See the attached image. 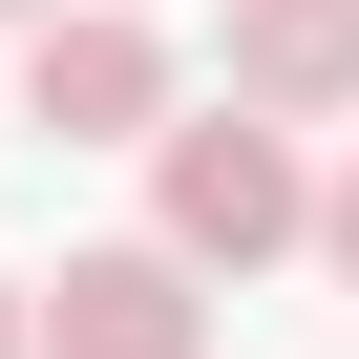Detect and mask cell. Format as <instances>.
<instances>
[{
  "label": "cell",
  "mask_w": 359,
  "mask_h": 359,
  "mask_svg": "<svg viewBox=\"0 0 359 359\" xmlns=\"http://www.w3.org/2000/svg\"><path fill=\"white\" fill-rule=\"evenodd\" d=\"M148 254H191V275L317 254V169H296V127H254V106H169V148H148Z\"/></svg>",
  "instance_id": "cell-1"
},
{
  "label": "cell",
  "mask_w": 359,
  "mask_h": 359,
  "mask_svg": "<svg viewBox=\"0 0 359 359\" xmlns=\"http://www.w3.org/2000/svg\"><path fill=\"white\" fill-rule=\"evenodd\" d=\"M22 127H43V148H169V22L64 0V22L22 43Z\"/></svg>",
  "instance_id": "cell-2"
},
{
  "label": "cell",
  "mask_w": 359,
  "mask_h": 359,
  "mask_svg": "<svg viewBox=\"0 0 359 359\" xmlns=\"http://www.w3.org/2000/svg\"><path fill=\"white\" fill-rule=\"evenodd\" d=\"M43 359H212V296H191V254H148V233L64 254V275H43Z\"/></svg>",
  "instance_id": "cell-3"
},
{
  "label": "cell",
  "mask_w": 359,
  "mask_h": 359,
  "mask_svg": "<svg viewBox=\"0 0 359 359\" xmlns=\"http://www.w3.org/2000/svg\"><path fill=\"white\" fill-rule=\"evenodd\" d=\"M212 64L254 127H359V0H212Z\"/></svg>",
  "instance_id": "cell-4"
},
{
  "label": "cell",
  "mask_w": 359,
  "mask_h": 359,
  "mask_svg": "<svg viewBox=\"0 0 359 359\" xmlns=\"http://www.w3.org/2000/svg\"><path fill=\"white\" fill-rule=\"evenodd\" d=\"M317 275H338V296H359V148H338V169H317Z\"/></svg>",
  "instance_id": "cell-5"
},
{
  "label": "cell",
  "mask_w": 359,
  "mask_h": 359,
  "mask_svg": "<svg viewBox=\"0 0 359 359\" xmlns=\"http://www.w3.org/2000/svg\"><path fill=\"white\" fill-rule=\"evenodd\" d=\"M0 359H43V275H0Z\"/></svg>",
  "instance_id": "cell-6"
},
{
  "label": "cell",
  "mask_w": 359,
  "mask_h": 359,
  "mask_svg": "<svg viewBox=\"0 0 359 359\" xmlns=\"http://www.w3.org/2000/svg\"><path fill=\"white\" fill-rule=\"evenodd\" d=\"M0 22H22V43H43V22H64V0H0Z\"/></svg>",
  "instance_id": "cell-7"
}]
</instances>
